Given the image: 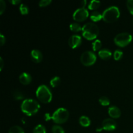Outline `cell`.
I'll use <instances>...</instances> for the list:
<instances>
[{
	"mask_svg": "<svg viewBox=\"0 0 133 133\" xmlns=\"http://www.w3.org/2000/svg\"><path fill=\"white\" fill-rule=\"evenodd\" d=\"M19 81L23 85H27V84H30L32 81V77L28 73L23 72L19 75Z\"/></svg>",
	"mask_w": 133,
	"mask_h": 133,
	"instance_id": "12",
	"label": "cell"
},
{
	"mask_svg": "<svg viewBox=\"0 0 133 133\" xmlns=\"http://www.w3.org/2000/svg\"><path fill=\"white\" fill-rule=\"evenodd\" d=\"M19 9L21 14H23V15L27 14L29 13V9L28 6L24 3H21L20 5H19Z\"/></svg>",
	"mask_w": 133,
	"mask_h": 133,
	"instance_id": "24",
	"label": "cell"
},
{
	"mask_svg": "<svg viewBox=\"0 0 133 133\" xmlns=\"http://www.w3.org/2000/svg\"><path fill=\"white\" fill-rule=\"evenodd\" d=\"M89 16L88 10L86 8L81 7L75 10L73 14V18L77 22H81L86 20Z\"/></svg>",
	"mask_w": 133,
	"mask_h": 133,
	"instance_id": "8",
	"label": "cell"
},
{
	"mask_svg": "<svg viewBox=\"0 0 133 133\" xmlns=\"http://www.w3.org/2000/svg\"><path fill=\"white\" fill-rule=\"evenodd\" d=\"M100 5H101L100 1H96V0H92L88 4V9L90 10H96V9H98Z\"/></svg>",
	"mask_w": 133,
	"mask_h": 133,
	"instance_id": "18",
	"label": "cell"
},
{
	"mask_svg": "<svg viewBox=\"0 0 133 133\" xmlns=\"http://www.w3.org/2000/svg\"><path fill=\"white\" fill-rule=\"evenodd\" d=\"M32 133H46V129L44 125L38 124L34 128Z\"/></svg>",
	"mask_w": 133,
	"mask_h": 133,
	"instance_id": "20",
	"label": "cell"
},
{
	"mask_svg": "<svg viewBox=\"0 0 133 133\" xmlns=\"http://www.w3.org/2000/svg\"><path fill=\"white\" fill-rule=\"evenodd\" d=\"M40 106L37 101L33 99H24L21 105V109L24 114L28 116L35 115L38 112Z\"/></svg>",
	"mask_w": 133,
	"mask_h": 133,
	"instance_id": "1",
	"label": "cell"
},
{
	"mask_svg": "<svg viewBox=\"0 0 133 133\" xmlns=\"http://www.w3.org/2000/svg\"><path fill=\"white\" fill-rule=\"evenodd\" d=\"M52 132L53 133H65L64 130L61 126L58 125H55L52 127Z\"/></svg>",
	"mask_w": 133,
	"mask_h": 133,
	"instance_id": "25",
	"label": "cell"
},
{
	"mask_svg": "<svg viewBox=\"0 0 133 133\" xmlns=\"http://www.w3.org/2000/svg\"><path fill=\"white\" fill-rule=\"evenodd\" d=\"M79 122L81 125L84 127H88V126L90 125L91 123V121L90 119V118L86 116H81L80 118H79Z\"/></svg>",
	"mask_w": 133,
	"mask_h": 133,
	"instance_id": "15",
	"label": "cell"
},
{
	"mask_svg": "<svg viewBox=\"0 0 133 133\" xmlns=\"http://www.w3.org/2000/svg\"><path fill=\"white\" fill-rule=\"evenodd\" d=\"M10 2L14 5H18V4L21 3L20 0H10Z\"/></svg>",
	"mask_w": 133,
	"mask_h": 133,
	"instance_id": "33",
	"label": "cell"
},
{
	"mask_svg": "<svg viewBox=\"0 0 133 133\" xmlns=\"http://www.w3.org/2000/svg\"><path fill=\"white\" fill-rule=\"evenodd\" d=\"M30 55H31V60L36 63H39L41 62L43 58L42 53L38 49H33L31 51Z\"/></svg>",
	"mask_w": 133,
	"mask_h": 133,
	"instance_id": "11",
	"label": "cell"
},
{
	"mask_svg": "<svg viewBox=\"0 0 133 133\" xmlns=\"http://www.w3.org/2000/svg\"><path fill=\"white\" fill-rule=\"evenodd\" d=\"M103 19L107 23H112L116 21L120 16V11L118 6H111L105 9L102 14Z\"/></svg>",
	"mask_w": 133,
	"mask_h": 133,
	"instance_id": "4",
	"label": "cell"
},
{
	"mask_svg": "<svg viewBox=\"0 0 133 133\" xmlns=\"http://www.w3.org/2000/svg\"><path fill=\"white\" fill-rule=\"evenodd\" d=\"M60 83H61V79L58 76L54 77L50 80V85L53 88L57 87V86L59 85Z\"/></svg>",
	"mask_w": 133,
	"mask_h": 133,
	"instance_id": "23",
	"label": "cell"
},
{
	"mask_svg": "<svg viewBox=\"0 0 133 133\" xmlns=\"http://www.w3.org/2000/svg\"><path fill=\"white\" fill-rule=\"evenodd\" d=\"M99 32L98 26L93 22H88L83 25L82 29L83 36L89 40L96 38Z\"/></svg>",
	"mask_w": 133,
	"mask_h": 133,
	"instance_id": "2",
	"label": "cell"
},
{
	"mask_svg": "<svg viewBox=\"0 0 133 133\" xmlns=\"http://www.w3.org/2000/svg\"><path fill=\"white\" fill-rule=\"evenodd\" d=\"M51 2V0H41L39 1L38 5L40 7H44V6H47L50 5Z\"/></svg>",
	"mask_w": 133,
	"mask_h": 133,
	"instance_id": "28",
	"label": "cell"
},
{
	"mask_svg": "<svg viewBox=\"0 0 133 133\" xmlns=\"http://www.w3.org/2000/svg\"><path fill=\"white\" fill-rule=\"evenodd\" d=\"M82 43V38L79 35H74L70 37L68 40V44L72 49H75L80 46Z\"/></svg>",
	"mask_w": 133,
	"mask_h": 133,
	"instance_id": "10",
	"label": "cell"
},
{
	"mask_svg": "<svg viewBox=\"0 0 133 133\" xmlns=\"http://www.w3.org/2000/svg\"><path fill=\"white\" fill-rule=\"evenodd\" d=\"M116 127L117 123L116 121L111 118H107V119H104L102 122V125H101L103 130L108 131H114L116 129Z\"/></svg>",
	"mask_w": 133,
	"mask_h": 133,
	"instance_id": "9",
	"label": "cell"
},
{
	"mask_svg": "<svg viewBox=\"0 0 133 133\" xmlns=\"http://www.w3.org/2000/svg\"><path fill=\"white\" fill-rule=\"evenodd\" d=\"M44 119L45 121H49L50 119H52V116L49 114V113H45V115H44Z\"/></svg>",
	"mask_w": 133,
	"mask_h": 133,
	"instance_id": "32",
	"label": "cell"
},
{
	"mask_svg": "<svg viewBox=\"0 0 133 133\" xmlns=\"http://www.w3.org/2000/svg\"><path fill=\"white\" fill-rule=\"evenodd\" d=\"M70 29L71 31L75 32H80L82 31V29L83 27L81 26V25L79 23H78L77 22H74V23H71L70 25Z\"/></svg>",
	"mask_w": 133,
	"mask_h": 133,
	"instance_id": "17",
	"label": "cell"
},
{
	"mask_svg": "<svg viewBox=\"0 0 133 133\" xmlns=\"http://www.w3.org/2000/svg\"><path fill=\"white\" fill-rule=\"evenodd\" d=\"M69 118V112L64 108H58L53 112L52 120L57 124L65 123Z\"/></svg>",
	"mask_w": 133,
	"mask_h": 133,
	"instance_id": "5",
	"label": "cell"
},
{
	"mask_svg": "<svg viewBox=\"0 0 133 133\" xmlns=\"http://www.w3.org/2000/svg\"><path fill=\"white\" fill-rule=\"evenodd\" d=\"M90 19L93 21L94 22H99V21L101 20V19H103V15L102 14L99 12L98 11H95L92 12V14L90 15Z\"/></svg>",
	"mask_w": 133,
	"mask_h": 133,
	"instance_id": "16",
	"label": "cell"
},
{
	"mask_svg": "<svg viewBox=\"0 0 133 133\" xmlns=\"http://www.w3.org/2000/svg\"><path fill=\"white\" fill-rule=\"evenodd\" d=\"M87 1L86 0H83V1H81V7L83 8H85V6L87 5Z\"/></svg>",
	"mask_w": 133,
	"mask_h": 133,
	"instance_id": "35",
	"label": "cell"
},
{
	"mask_svg": "<svg viewBox=\"0 0 133 133\" xmlns=\"http://www.w3.org/2000/svg\"><path fill=\"white\" fill-rule=\"evenodd\" d=\"M97 60V57L93 51H87L83 53L81 56V62L86 66L93 65Z\"/></svg>",
	"mask_w": 133,
	"mask_h": 133,
	"instance_id": "7",
	"label": "cell"
},
{
	"mask_svg": "<svg viewBox=\"0 0 133 133\" xmlns=\"http://www.w3.org/2000/svg\"><path fill=\"white\" fill-rule=\"evenodd\" d=\"M123 52L119 49H116L114 53V58L116 61H119L123 57Z\"/></svg>",
	"mask_w": 133,
	"mask_h": 133,
	"instance_id": "27",
	"label": "cell"
},
{
	"mask_svg": "<svg viewBox=\"0 0 133 133\" xmlns=\"http://www.w3.org/2000/svg\"><path fill=\"white\" fill-rule=\"evenodd\" d=\"M127 7L129 11L133 15V0H128L127 1Z\"/></svg>",
	"mask_w": 133,
	"mask_h": 133,
	"instance_id": "29",
	"label": "cell"
},
{
	"mask_svg": "<svg viewBox=\"0 0 133 133\" xmlns=\"http://www.w3.org/2000/svg\"><path fill=\"white\" fill-rule=\"evenodd\" d=\"M132 36L129 32H121L115 36L114 39V43L119 47H125L131 42Z\"/></svg>",
	"mask_w": 133,
	"mask_h": 133,
	"instance_id": "6",
	"label": "cell"
},
{
	"mask_svg": "<svg viewBox=\"0 0 133 133\" xmlns=\"http://www.w3.org/2000/svg\"><path fill=\"white\" fill-rule=\"evenodd\" d=\"M6 8V3L3 0H0V14H3Z\"/></svg>",
	"mask_w": 133,
	"mask_h": 133,
	"instance_id": "30",
	"label": "cell"
},
{
	"mask_svg": "<svg viewBox=\"0 0 133 133\" xmlns=\"http://www.w3.org/2000/svg\"><path fill=\"white\" fill-rule=\"evenodd\" d=\"M9 133H25L23 129L18 125H14L10 127Z\"/></svg>",
	"mask_w": 133,
	"mask_h": 133,
	"instance_id": "21",
	"label": "cell"
},
{
	"mask_svg": "<svg viewBox=\"0 0 133 133\" xmlns=\"http://www.w3.org/2000/svg\"><path fill=\"white\" fill-rule=\"evenodd\" d=\"M3 66H4V61L3 60V58L1 57V58H0V71H1V70H3Z\"/></svg>",
	"mask_w": 133,
	"mask_h": 133,
	"instance_id": "34",
	"label": "cell"
},
{
	"mask_svg": "<svg viewBox=\"0 0 133 133\" xmlns=\"http://www.w3.org/2000/svg\"><path fill=\"white\" fill-rule=\"evenodd\" d=\"M98 55L101 59L108 60L112 57V52L108 49H103L99 51Z\"/></svg>",
	"mask_w": 133,
	"mask_h": 133,
	"instance_id": "14",
	"label": "cell"
},
{
	"mask_svg": "<svg viewBox=\"0 0 133 133\" xmlns=\"http://www.w3.org/2000/svg\"><path fill=\"white\" fill-rule=\"evenodd\" d=\"M100 104L103 106H108V105H110V100L106 96H102L99 98V99Z\"/></svg>",
	"mask_w": 133,
	"mask_h": 133,
	"instance_id": "26",
	"label": "cell"
},
{
	"mask_svg": "<svg viewBox=\"0 0 133 133\" xmlns=\"http://www.w3.org/2000/svg\"><path fill=\"white\" fill-rule=\"evenodd\" d=\"M36 96L40 102L45 104L50 103L53 97L50 89L44 84H42L38 87L36 91Z\"/></svg>",
	"mask_w": 133,
	"mask_h": 133,
	"instance_id": "3",
	"label": "cell"
},
{
	"mask_svg": "<svg viewBox=\"0 0 133 133\" xmlns=\"http://www.w3.org/2000/svg\"><path fill=\"white\" fill-rule=\"evenodd\" d=\"M13 97L15 100H22L24 99V95L22 93L21 91L18 90H16L13 92L12 94Z\"/></svg>",
	"mask_w": 133,
	"mask_h": 133,
	"instance_id": "19",
	"label": "cell"
},
{
	"mask_svg": "<svg viewBox=\"0 0 133 133\" xmlns=\"http://www.w3.org/2000/svg\"><path fill=\"white\" fill-rule=\"evenodd\" d=\"M108 113L109 116L112 118H118L121 116V110L116 106L110 107L108 109Z\"/></svg>",
	"mask_w": 133,
	"mask_h": 133,
	"instance_id": "13",
	"label": "cell"
},
{
	"mask_svg": "<svg viewBox=\"0 0 133 133\" xmlns=\"http://www.w3.org/2000/svg\"><path fill=\"white\" fill-rule=\"evenodd\" d=\"M5 41H6V38H5V36L3 34H0V44L1 45H3L5 44Z\"/></svg>",
	"mask_w": 133,
	"mask_h": 133,
	"instance_id": "31",
	"label": "cell"
},
{
	"mask_svg": "<svg viewBox=\"0 0 133 133\" xmlns=\"http://www.w3.org/2000/svg\"><path fill=\"white\" fill-rule=\"evenodd\" d=\"M102 46V43L100 40H96L92 43V49L94 51H97L101 49Z\"/></svg>",
	"mask_w": 133,
	"mask_h": 133,
	"instance_id": "22",
	"label": "cell"
}]
</instances>
